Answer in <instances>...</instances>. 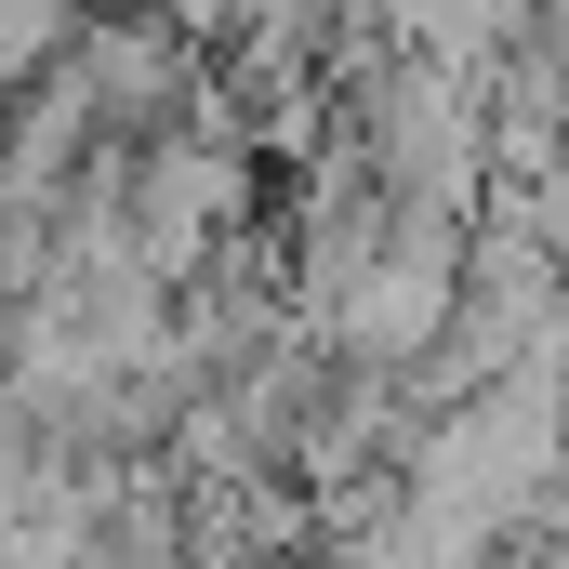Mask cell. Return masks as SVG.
Returning a JSON list of instances; mask_svg holds the SVG:
<instances>
[{
	"instance_id": "obj_1",
	"label": "cell",
	"mask_w": 569,
	"mask_h": 569,
	"mask_svg": "<svg viewBox=\"0 0 569 569\" xmlns=\"http://www.w3.org/2000/svg\"><path fill=\"white\" fill-rule=\"evenodd\" d=\"M463 252H477V226H450V212H398V239L371 252V279L331 305V345H345V358L411 371L437 331L463 318Z\"/></svg>"
},
{
	"instance_id": "obj_2",
	"label": "cell",
	"mask_w": 569,
	"mask_h": 569,
	"mask_svg": "<svg viewBox=\"0 0 569 569\" xmlns=\"http://www.w3.org/2000/svg\"><path fill=\"white\" fill-rule=\"evenodd\" d=\"M80 13H93V0H0V93H27L40 67H67Z\"/></svg>"
}]
</instances>
